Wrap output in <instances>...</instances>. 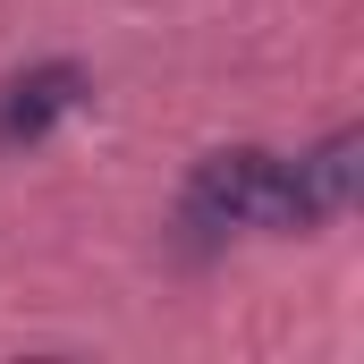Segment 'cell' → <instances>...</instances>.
<instances>
[{
  "label": "cell",
  "instance_id": "3",
  "mask_svg": "<svg viewBox=\"0 0 364 364\" xmlns=\"http://www.w3.org/2000/svg\"><path fill=\"white\" fill-rule=\"evenodd\" d=\"M356 153H364V136H356V127H339V136H331L322 153H305V186H314V203H322V220L356 203Z\"/></svg>",
  "mask_w": 364,
  "mask_h": 364
},
{
  "label": "cell",
  "instance_id": "2",
  "mask_svg": "<svg viewBox=\"0 0 364 364\" xmlns=\"http://www.w3.org/2000/svg\"><path fill=\"white\" fill-rule=\"evenodd\" d=\"M77 93H85V77L77 68H26L17 85L0 93V144H34V136H51V119H68L77 110Z\"/></svg>",
  "mask_w": 364,
  "mask_h": 364
},
{
  "label": "cell",
  "instance_id": "1",
  "mask_svg": "<svg viewBox=\"0 0 364 364\" xmlns=\"http://www.w3.org/2000/svg\"><path fill=\"white\" fill-rule=\"evenodd\" d=\"M195 212L203 220H229V229H314L322 203L305 186V161H279L263 144H229L212 161H195Z\"/></svg>",
  "mask_w": 364,
  "mask_h": 364
}]
</instances>
